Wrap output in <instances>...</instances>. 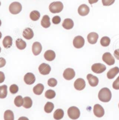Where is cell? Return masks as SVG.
<instances>
[{"mask_svg":"<svg viewBox=\"0 0 119 120\" xmlns=\"http://www.w3.org/2000/svg\"><path fill=\"white\" fill-rule=\"evenodd\" d=\"M98 98L104 103L109 102L111 99V92L107 88H102L98 94Z\"/></svg>","mask_w":119,"mask_h":120,"instance_id":"cell-1","label":"cell"},{"mask_svg":"<svg viewBox=\"0 0 119 120\" xmlns=\"http://www.w3.org/2000/svg\"><path fill=\"white\" fill-rule=\"evenodd\" d=\"M63 9V4L60 1L53 2L49 6L50 11L52 13H60Z\"/></svg>","mask_w":119,"mask_h":120,"instance_id":"cell-2","label":"cell"},{"mask_svg":"<svg viewBox=\"0 0 119 120\" xmlns=\"http://www.w3.org/2000/svg\"><path fill=\"white\" fill-rule=\"evenodd\" d=\"M67 114L70 118L72 120H77L80 116V110L75 106L70 107L67 110Z\"/></svg>","mask_w":119,"mask_h":120,"instance_id":"cell-3","label":"cell"},{"mask_svg":"<svg viewBox=\"0 0 119 120\" xmlns=\"http://www.w3.org/2000/svg\"><path fill=\"white\" fill-rule=\"evenodd\" d=\"M22 6L21 4L18 2H13L11 4L9 7V12L13 15H17L22 11Z\"/></svg>","mask_w":119,"mask_h":120,"instance_id":"cell-4","label":"cell"},{"mask_svg":"<svg viewBox=\"0 0 119 120\" xmlns=\"http://www.w3.org/2000/svg\"><path fill=\"white\" fill-rule=\"evenodd\" d=\"M106 67L102 63H95L91 67V70L94 73L96 74H100L105 71Z\"/></svg>","mask_w":119,"mask_h":120,"instance_id":"cell-5","label":"cell"},{"mask_svg":"<svg viewBox=\"0 0 119 120\" xmlns=\"http://www.w3.org/2000/svg\"><path fill=\"white\" fill-rule=\"evenodd\" d=\"M85 44V40L84 38L80 35L76 36L73 41V44L76 48L80 49L83 47Z\"/></svg>","mask_w":119,"mask_h":120,"instance_id":"cell-6","label":"cell"},{"mask_svg":"<svg viewBox=\"0 0 119 120\" xmlns=\"http://www.w3.org/2000/svg\"><path fill=\"white\" fill-rule=\"evenodd\" d=\"M102 60L105 63H106L109 66L113 65L115 63V58L109 52H106L103 55Z\"/></svg>","mask_w":119,"mask_h":120,"instance_id":"cell-7","label":"cell"},{"mask_svg":"<svg viewBox=\"0 0 119 120\" xmlns=\"http://www.w3.org/2000/svg\"><path fill=\"white\" fill-rule=\"evenodd\" d=\"M76 73L74 70L72 68H67L64 71L63 74V78L66 80H71L75 77Z\"/></svg>","mask_w":119,"mask_h":120,"instance_id":"cell-8","label":"cell"},{"mask_svg":"<svg viewBox=\"0 0 119 120\" xmlns=\"http://www.w3.org/2000/svg\"><path fill=\"white\" fill-rule=\"evenodd\" d=\"M38 70L40 71V74H41L42 75H48L51 72V66L49 64H46V63H42L39 66Z\"/></svg>","mask_w":119,"mask_h":120,"instance_id":"cell-9","label":"cell"},{"mask_svg":"<svg viewBox=\"0 0 119 120\" xmlns=\"http://www.w3.org/2000/svg\"><path fill=\"white\" fill-rule=\"evenodd\" d=\"M94 113L96 117L98 118L102 117L105 114V110L104 108L99 104H96L94 107Z\"/></svg>","mask_w":119,"mask_h":120,"instance_id":"cell-10","label":"cell"},{"mask_svg":"<svg viewBox=\"0 0 119 120\" xmlns=\"http://www.w3.org/2000/svg\"><path fill=\"white\" fill-rule=\"evenodd\" d=\"M85 81L83 78H77L74 83V88L77 90H82L85 87Z\"/></svg>","mask_w":119,"mask_h":120,"instance_id":"cell-11","label":"cell"},{"mask_svg":"<svg viewBox=\"0 0 119 120\" xmlns=\"http://www.w3.org/2000/svg\"><path fill=\"white\" fill-rule=\"evenodd\" d=\"M87 78L88 82H89V84L92 87H95L98 85L99 79H98L97 77L91 74H88L87 75Z\"/></svg>","mask_w":119,"mask_h":120,"instance_id":"cell-12","label":"cell"},{"mask_svg":"<svg viewBox=\"0 0 119 120\" xmlns=\"http://www.w3.org/2000/svg\"><path fill=\"white\" fill-rule=\"evenodd\" d=\"M24 81L27 85H32L35 81V75L31 73H28L24 75Z\"/></svg>","mask_w":119,"mask_h":120,"instance_id":"cell-13","label":"cell"},{"mask_svg":"<svg viewBox=\"0 0 119 120\" xmlns=\"http://www.w3.org/2000/svg\"><path fill=\"white\" fill-rule=\"evenodd\" d=\"M42 51V45L39 42H34L32 45V52L35 56L40 55Z\"/></svg>","mask_w":119,"mask_h":120,"instance_id":"cell-14","label":"cell"},{"mask_svg":"<svg viewBox=\"0 0 119 120\" xmlns=\"http://www.w3.org/2000/svg\"><path fill=\"white\" fill-rule=\"evenodd\" d=\"M89 8L85 4H82L78 7V13L82 16H85L89 13Z\"/></svg>","mask_w":119,"mask_h":120,"instance_id":"cell-15","label":"cell"},{"mask_svg":"<svg viewBox=\"0 0 119 120\" xmlns=\"http://www.w3.org/2000/svg\"><path fill=\"white\" fill-rule=\"evenodd\" d=\"M99 35L96 33L92 32L90 33L87 36L88 42L91 44H95L97 42Z\"/></svg>","mask_w":119,"mask_h":120,"instance_id":"cell-16","label":"cell"},{"mask_svg":"<svg viewBox=\"0 0 119 120\" xmlns=\"http://www.w3.org/2000/svg\"><path fill=\"white\" fill-rule=\"evenodd\" d=\"M44 57L45 59V60L49 61V62H51L55 59L56 54H55L54 51H52V50H48L44 53Z\"/></svg>","mask_w":119,"mask_h":120,"instance_id":"cell-17","label":"cell"},{"mask_svg":"<svg viewBox=\"0 0 119 120\" xmlns=\"http://www.w3.org/2000/svg\"><path fill=\"white\" fill-rule=\"evenodd\" d=\"M62 26L66 30H70L73 29L74 27V22L72 20V19L67 18L64 20L62 23Z\"/></svg>","mask_w":119,"mask_h":120,"instance_id":"cell-18","label":"cell"},{"mask_svg":"<svg viewBox=\"0 0 119 120\" xmlns=\"http://www.w3.org/2000/svg\"><path fill=\"white\" fill-rule=\"evenodd\" d=\"M23 36L26 40H31L34 37V33L33 30L30 28H26L23 32Z\"/></svg>","mask_w":119,"mask_h":120,"instance_id":"cell-19","label":"cell"},{"mask_svg":"<svg viewBox=\"0 0 119 120\" xmlns=\"http://www.w3.org/2000/svg\"><path fill=\"white\" fill-rule=\"evenodd\" d=\"M119 73V68L118 67H115L109 70L107 73V77L109 79H113L116 75Z\"/></svg>","mask_w":119,"mask_h":120,"instance_id":"cell-20","label":"cell"},{"mask_svg":"<svg viewBox=\"0 0 119 120\" xmlns=\"http://www.w3.org/2000/svg\"><path fill=\"white\" fill-rule=\"evenodd\" d=\"M41 24L44 28H48L51 26V21L50 17L48 15H44L41 21Z\"/></svg>","mask_w":119,"mask_h":120,"instance_id":"cell-21","label":"cell"},{"mask_svg":"<svg viewBox=\"0 0 119 120\" xmlns=\"http://www.w3.org/2000/svg\"><path fill=\"white\" fill-rule=\"evenodd\" d=\"M12 38L11 36H6L4 38L2 44L5 48H9L12 45Z\"/></svg>","mask_w":119,"mask_h":120,"instance_id":"cell-22","label":"cell"},{"mask_svg":"<svg viewBox=\"0 0 119 120\" xmlns=\"http://www.w3.org/2000/svg\"><path fill=\"white\" fill-rule=\"evenodd\" d=\"M44 89V86L42 84H38L33 88V92L37 95H40L42 94Z\"/></svg>","mask_w":119,"mask_h":120,"instance_id":"cell-23","label":"cell"},{"mask_svg":"<svg viewBox=\"0 0 119 120\" xmlns=\"http://www.w3.org/2000/svg\"><path fill=\"white\" fill-rule=\"evenodd\" d=\"M23 106L25 109H30L32 107L33 105V101L32 99L30 98L29 96H26V97L23 98Z\"/></svg>","mask_w":119,"mask_h":120,"instance_id":"cell-24","label":"cell"},{"mask_svg":"<svg viewBox=\"0 0 119 120\" xmlns=\"http://www.w3.org/2000/svg\"><path fill=\"white\" fill-rule=\"evenodd\" d=\"M64 116V111L62 109H59L55 111L54 113V118L56 120H60Z\"/></svg>","mask_w":119,"mask_h":120,"instance_id":"cell-25","label":"cell"},{"mask_svg":"<svg viewBox=\"0 0 119 120\" xmlns=\"http://www.w3.org/2000/svg\"><path fill=\"white\" fill-rule=\"evenodd\" d=\"M16 45L19 49L23 50L26 48L27 45L25 41H23L22 39L18 38L16 41Z\"/></svg>","mask_w":119,"mask_h":120,"instance_id":"cell-26","label":"cell"},{"mask_svg":"<svg viewBox=\"0 0 119 120\" xmlns=\"http://www.w3.org/2000/svg\"><path fill=\"white\" fill-rule=\"evenodd\" d=\"M4 120H14V114L10 110H6L4 115Z\"/></svg>","mask_w":119,"mask_h":120,"instance_id":"cell-27","label":"cell"},{"mask_svg":"<svg viewBox=\"0 0 119 120\" xmlns=\"http://www.w3.org/2000/svg\"><path fill=\"white\" fill-rule=\"evenodd\" d=\"M8 91L7 86L5 85L0 86V99H4L7 97Z\"/></svg>","mask_w":119,"mask_h":120,"instance_id":"cell-28","label":"cell"},{"mask_svg":"<svg viewBox=\"0 0 119 120\" xmlns=\"http://www.w3.org/2000/svg\"><path fill=\"white\" fill-rule=\"evenodd\" d=\"M54 109V105L52 102L48 101L44 106V111L46 113H51Z\"/></svg>","mask_w":119,"mask_h":120,"instance_id":"cell-29","label":"cell"},{"mask_svg":"<svg viewBox=\"0 0 119 120\" xmlns=\"http://www.w3.org/2000/svg\"><path fill=\"white\" fill-rule=\"evenodd\" d=\"M30 18L33 21H37L40 18V13L37 11H33L30 13Z\"/></svg>","mask_w":119,"mask_h":120,"instance_id":"cell-30","label":"cell"},{"mask_svg":"<svg viewBox=\"0 0 119 120\" xmlns=\"http://www.w3.org/2000/svg\"><path fill=\"white\" fill-rule=\"evenodd\" d=\"M23 101H24V100H23L22 96H18L15 99L14 103L16 107H20L23 106Z\"/></svg>","mask_w":119,"mask_h":120,"instance_id":"cell-31","label":"cell"},{"mask_svg":"<svg viewBox=\"0 0 119 120\" xmlns=\"http://www.w3.org/2000/svg\"><path fill=\"white\" fill-rule=\"evenodd\" d=\"M56 96V93L54 90L51 89H48L46 90L45 93V96L46 98L48 99H54Z\"/></svg>","mask_w":119,"mask_h":120,"instance_id":"cell-32","label":"cell"},{"mask_svg":"<svg viewBox=\"0 0 119 120\" xmlns=\"http://www.w3.org/2000/svg\"><path fill=\"white\" fill-rule=\"evenodd\" d=\"M100 42L102 46H104V47H106V46H108L110 45V39L108 37H103L101 40H100Z\"/></svg>","mask_w":119,"mask_h":120,"instance_id":"cell-33","label":"cell"},{"mask_svg":"<svg viewBox=\"0 0 119 120\" xmlns=\"http://www.w3.org/2000/svg\"><path fill=\"white\" fill-rule=\"evenodd\" d=\"M58 84V81L54 78H51L48 81V85L51 87H55Z\"/></svg>","mask_w":119,"mask_h":120,"instance_id":"cell-34","label":"cell"},{"mask_svg":"<svg viewBox=\"0 0 119 120\" xmlns=\"http://www.w3.org/2000/svg\"><path fill=\"white\" fill-rule=\"evenodd\" d=\"M9 90L12 94H16L19 90V88H18V85L16 84H12L9 88Z\"/></svg>","mask_w":119,"mask_h":120,"instance_id":"cell-35","label":"cell"},{"mask_svg":"<svg viewBox=\"0 0 119 120\" xmlns=\"http://www.w3.org/2000/svg\"><path fill=\"white\" fill-rule=\"evenodd\" d=\"M102 4L104 6H110L114 4L115 0H102Z\"/></svg>","mask_w":119,"mask_h":120,"instance_id":"cell-36","label":"cell"},{"mask_svg":"<svg viewBox=\"0 0 119 120\" xmlns=\"http://www.w3.org/2000/svg\"><path fill=\"white\" fill-rule=\"evenodd\" d=\"M113 88L116 90H119V76L113 83Z\"/></svg>","mask_w":119,"mask_h":120,"instance_id":"cell-37","label":"cell"},{"mask_svg":"<svg viewBox=\"0 0 119 120\" xmlns=\"http://www.w3.org/2000/svg\"><path fill=\"white\" fill-rule=\"evenodd\" d=\"M61 19L59 16H55L52 18V22L54 24H58L61 23Z\"/></svg>","mask_w":119,"mask_h":120,"instance_id":"cell-38","label":"cell"},{"mask_svg":"<svg viewBox=\"0 0 119 120\" xmlns=\"http://www.w3.org/2000/svg\"><path fill=\"white\" fill-rule=\"evenodd\" d=\"M6 60L3 57H0V68L3 67L5 66Z\"/></svg>","mask_w":119,"mask_h":120,"instance_id":"cell-39","label":"cell"},{"mask_svg":"<svg viewBox=\"0 0 119 120\" xmlns=\"http://www.w3.org/2000/svg\"><path fill=\"white\" fill-rule=\"evenodd\" d=\"M5 78V77L4 73L2 71H0V84L4 81Z\"/></svg>","mask_w":119,"mask_h":120,"instance_id":"cell-40","label":"cell"},{"mask_svg":"<svg viewBox=\"0 0 119 120\" xmlns=\"http://www.w3.org/2000/svg\"><path fill=\"white\" fill-rule=\"evenodd\" d=\"M114 56L117 60H119V49L115 50L114 52Z\"/></svg>","mask_w":119,"mask_h":120,"instance_id":"cell-41","label":"cell"},{"mask_svg":"<svg viewBox=\"0 0 119 120\" xmlns=\"http://www.w3.org/2000/svg\"><path fill=\"white\" fill-rule=\"evenodd\" d=\"M98 1H99V0H88V2H89V3L91 5H92L93 4L96 3Z\"/></svg>","mask_w":119,"mask_h":120,"instance_id":"cell-42","label":"cell"},{"mask_svg":"<svg viewBox=\"0 0 119 120\" xmlns=\"http://www.w3.org/2000/svg\"><path fill=\"white\" fill-rule=\"evenodd\" d=\"M18 120H29V118H27L26 117H21L19 118Z\"/></svg>","mask_w":119,"mask_h":120,"instance_id":"cell-43","label":"cell"},{"mask_svg":"<svg viewBox=\"0 0 119 120\" xmlns=\"http://www.w3.org/2000/svg\"><path fill=\"white\" fill-rule=\"evenodd\" d=\"M1 37H2V33H1V31H0V39L1 38Z\"/></svg>","mask_w":119,"mask_h":120,"instance_id":"cell-44","label":"cell"},{"mask_svg":"<svg viewBox=\"0 0 119 120\" xmlns=\"http://www.w3.org/2000/svg\"><path fill=\"white\" fill-rule=\"evenodd\" d=\"M1 20H0V26H1Z\"/></svg>","mask_w":119,"mask_h":120,"instance_id":"cell-45","label":"cell"},{"mask_svg":"<svg viewBox=\"0 0 119 120\" xmlns=\"http://www.w3.org/2000/svg\"><path fill=\"white\" fill-rule=\"evenodd\" d=\"M1 47H0V52H1Z\"/></svg>","mask_w":119,"mask_h":120,"instance_id":"cell-46","label":"cell"},{"mask_svg":"<svg viewBox=\"0 0 119 120\" xmlns=\"http://www.w3.org/2000/svg\"><path fill=\"white\" fill-rule=\"evenodd\" d=\"M1 2H0V6H1Z\"/></svg>","mask_w":119,"mask_h":120,"instance_id":"cell-47","label":"cell"},{"mask_svg":"<svg viewBox=\"0 0 119 120\" xmlns=\"http://www.w3.org/2000/svg\"></svg>","mask_w":119,"mask_h":120,"instance_id":"cell-48","label":"cell"}]
</instances>
